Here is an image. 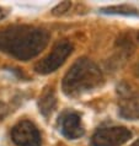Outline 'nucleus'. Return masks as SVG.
I'll return each instance as SVG.
<instances>
[{"mask_svg": "<svg viewBox=\"0 0 139 146\" xmlns=\"http://www.w3.org/2000/svg\"><path fill=\"white\" fill-rule=\"evenodd\" d=\"M7 14H9V11H6L4 7H0V20H3V19H5Z\"/></svg>", "mask_w": 139, "mask_h": 146, "instance_id": "nucleus-12", "label": "nucleus"}, {"mask_svg": "<svg viewBox=\"0 0 139 146\" xmlns=\"http://www.w3.org/2000/svg\"><path fill=\"white\" fill-rule=\"evenodd\" d=\"M102 72L92 60L79 58L65 74L62 88L68 97H79L101 86Z\"/></svg>", "mask_w": 139, "mask_h": 146, "instance_id": "nucleus-2", "label": "nucleus"}, {"mask_svg": "<svg viewBox=\"0 0 139 146\" xmlns=\"http://www.w3.org/2000/svg\"><path fill=\"white\" fill-rule=\"evenodd\" d=\"M70 6H72L70 1H63V3L58 4V5L53 9V14L54 15H62V14L65 13V11H68L69 9H70Z\"/></svg>", "mask_w": 139, "mask_h": 146, "instance_id": "nucleus-10", "label": "nucleus"}, {"mask_svg": "<svg viewBox=\"0 0 139 146\" xmlns=\"http://www.w3.org/2000/svg\"><path fill=\"white\" fill-rule=\"evenodd\" d=\"M132 133L124 127H107L100 128L91 137L92 146H122L127 143Z\"/></svg>", "mask_w": 139, "mask_h": 146, "instance_id": "nucleus-4", "label": "nucleus"}, {"mask_svg": "<svg viewBox=\"0 0 139 146\" xmlns=\"http://www.w3.org/2000/svg\"><path fill=\"white\" fill-rule=\"evenodd\" d=\"M72 52H73V44L67 39L60 40V42L55 44L52 52L46 58L39 60L35 65L36 72L46 75L55 71L65 62V59L72 54Z\"/></svg>", "mask_w": 139, "mask_h": 146, "instance_id": "nucleus-3", "label": "nucleus"}, {"mask_svg": "<svg viewBox=\"0 0 139 146\" xmlns=\"http://www.w3.org/2000/svg\"><path fill=\"white\" fill-rule=\"evenodd\" d=\"M130 146H139V139H138V140H136V141H134V143H133L132 145H130Z\"/></svg>", "mask_w": 139, "mask_h": 146, "instance_id": "nucleus-13", "label": "nucleus"}, {"mask_svg": "<svg viewBox=\"0 0 139 146\" xmlns=\"http://www.w3.org/2000/svg\"><path fill=\"white\" fill-rule=\"evenodd\" d=\"M102 14H111V15H126V16H138L139 11L128 5H120V6H108L101 9Z\"/></svg>", "mask_w": 139, "mask_h": 146, "instance_id": "nucleus-9", "label": "nucleus"}, {"mask_svg": "<svg viewBox=\"0 0 139 146\" xmlns=\"http://www.w3.org/2000/svg\"><path fill=\"white\" fill-rule=\"evenodd\" d=\"M58 127L63 135L69 140L79 139L84 135L85 129L81 123V115L75 111H64L58 118Z\"/></svg>", "mask_w": 139, "mask_h": 146, "instance_id": "nucleus-7", "label": "nucleus"}, {"mask_svg": "<svg viewBox=\"0 0 139 146\" xmlns=\"http://www.w3.org/2000/svg\"><path fill=\"white\" fill-rule=\"evenodd\" d=\"M7 113H9V107L6 106L4 102L0 101V120H3L5 117L7 115Z\"/></svg>", "mask_w": 139, "mask_h": 146, "instance_id": "nucleus-11", "label": "nucleus"}, {"mask_svg": "<svg viewBox=\"0 0 139 146\" xmlns=\"http://www.w3.org/2000/svg\"><path fill=\"white\" fill-rule=\"evenodd\" d=\"M48 40V32L35 26L14 25L0 30V50L23 62L37 56Z\"/></svg>", "mask_w": 139, "mask_h": 146, "instance_id": "nucleus-1", "label": "nucleus"}, {"mask_svg": "<svg viewBox=\"0 0 139 146\" xmlns=\"http://www.w3.org/2000/svg\"><path fill=\"white\" fill-rule=\"evenodd\" d=\"M120 95V104L118 112L120 115L128 120L139 119V96L138 93L130 88L129 85L121 84L118 86Z\"/></svg>", "mask_w": 139, "mask_h": 146, "instance_id": "nucleus-5", "label": "nucleus"}, {"mask_svg": "<svg viewBox=\"0 0 139 146\" xmlns=\"http://www.w3.org/2000/svg\"><path fill=\"white\" fill-rule=\"evenodd\" d=\"M11 139L17 146H41L42 139L37 127L30 120H21L11 130Z\"/></svg>", "mask_w": 139, "mask_h": 146, "instance_id": "nucleus-6", "label": "nucleus"}, {"mask_svg": "<svg viewBox=\"0 0 139 146\" xmlns=\"http://www.w3.org/2000/svg\"><path fill=\"white\" fill-rule=\"evenodd\" d=\"M55 104H57V100H55L54 91H53L52 87H47L42 92V95L39 97V101H38L39 112L44 117H49L52 114V112L54 111Z\"/></svg>", "mask_w": 139, "mask_h": 146, "instance_id": "nucleus-8", "label": "nucleus"}, {"mask_svg": "<svg viewBox=\"0 0 139 146\" xmlns=\"http://www.w3.org/2000/svg\"><path fill=\"white\" fill-rule=\"evenodd\" d=\"M137 72L139 74V63H138V65H137Z\"/></svg>", "mask_w": 139, "mask_h": 146, "instance_id": "nucleus-14", "label": "nucleus"}]
</instances>
